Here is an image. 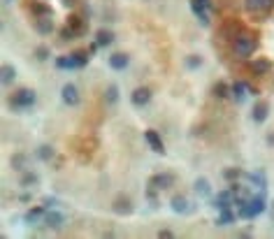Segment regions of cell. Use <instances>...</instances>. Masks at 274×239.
Returning a JSON list of instances; mask_svg holds the SVG:
<instances>
[{"label": "cell", "mask_w": 274, "mask_h": 239, "mask_svg": "<svg viewBox=\"0 0 274 239\" xmlns=\"http://www.w3.org/2000/svg\"><path fill=\"white\" fill-rule=\"evenodd\" d=\"M267 209V200H265V191H260L258 195H251L244 204L237 207V218H244V221H251Z\"/></svg>", "instance_id": "6da1fadb"}, {"label": "cell", "mask_w": 274, "mask_h": 239, "mask_svg": "<svg viewBox=\"0 0 274 239\" xmlns=\"http://www.w3.org/2000/svg\"><path fill=\"white\" fill-rule=\"evenodd\" d=\"M37 100V93L33 89H19L12 93V97H9V107L14 109V112H19V109H28V107H33Z\"/></svg>", "instance_id": "7a4b0ae2"}, {"label": "cell", "mask_w": 274, "mask_h": 239, "mask_svg": "<svg viewBox=\"0 0 274 239\" xmlns=\"http://www.w3.org/2000/svg\"><path fill=\"white\" fill-rule=\"evenodd\" d=\"M230 45H232V51L237 53V56L249 58V56L258 49V40H256V37H251V35H247V33H242V35L235 37Z\"/></svg>", "instance_id": "3957f363"}, {"label": "cell", "mask_w": 274, "mask_h": 239, "mask_svg": "<svg viewBox=\"0 0 274 239\" xmlns=\"http://www.w3.org/2000/svg\"><path fill=\"white\" fill-rule=\"evenodd\" d=\"M112 212L119 214V216H130V214L135 212L133 200H130L128 195H116L114 202H112Z\"/></svg>", "instance_id": "277c9868"}, {"label": "cell", "mask_w": 274, "mask_h": 239, "mask_svg": "<svg viewBox=\"0 0 274 239\" xmlns=\"http://www.w3.org/2000/svg\"><path fill=\"white\" fill-rule=\"evenodd\" d=\"M174 174L172 172H158V174H153V177L149 179V186L158 188V191H168V188L174 186Z\"/></svg>", "instance_id": "5b68a950"}, {"label": "cell", "mask_w": 274, "mask_h": 239, "mask_svg": "<svg viewBox=\"0 0 274 239\" xmlns=\"http://www.w3.org/2000/svg\"><path fill=\"white\" fill-rule=\"evenodd\" d=\"M144 140H147V144L151 146L153 153H160V156L165 153V144H163V137H160L158 130H151V128L149 130H144Z\"/></svg>", "instance_id": "8992f818"}, {"label": "cell", "mask_w": 274, "mask_h": 239, "mask_svg": "<svg viewBox=\"0 0 274 239\" xmlns=\"http://www.w3.org/2000/svg\"><path fill=\"white\" fill-rule=\"evenodd\" d=\"M267 116H270V102L267 100H258L253 109H251V119L256 121V123H265Z\"/></svg>", "instance_id": "52a82bcc"}, {"label": "cell", "mask_w": 274, "mask_h": 239, "mask_svg": "<svg viewBox=\"0 0 274 239\" xmlns=\"http://www.w3.org/2000/svg\"><path fill=\"white\" fill-rule=\"evenodd\" d=\"M130 102H133L135 107H147L151 102V89L137 86V89L133 91V96H130Z\"/></svg>", "instance_id": "ba28073f"}, {"label": "cell", "mask_w": 274, "mask_h": 239, "mask_svg": "<svg viewBox=\"0 0 274 239\" xmlns=\"http://www.w3.org/2000/svg\"><path fill=\"white\" fill-rule=\"evenodd\" d=\"M45 223H47V228H51V230H61L63 225H65V216L61 212H56V209H47Z\"/></svg>", "instance_id": "9c48e42d"}, {"label": "cell", "mask_w": 274, "mask_h": 239, "mask_svg": "<svg viewBox=\"0 0 274 239\" xmlns=\"http://www.w3.org/2000/svg\"><path fill=\"white\" fill-rule=\"evenodd\" d=\"M188 2H191V9H193L195 19L200 21V26H204V28L209 26V24H212V17H209V9H207V7H202V5H200L198 0H188Z\"/></svg>", "instance_id": "30bf717a"}, {"label": "cell", "mask_w": 274, "mask_h": 239, "mask_svg": "<svg viewBox=\"0 0 274 239\" xmlns=\"http://www.w3.org/2000/svg\"><path fill=\"white\" fill-rule=\"evenodd\" d=\"M61 97H63V102L70 105V107L79 105V91H77L75 84H65V86L61 89Z\"/></svg>", "instance_id": "8fae6325"}, {"label": "cell", "mask_w": 274, "mask_h": 239, "mask_svg": "<svg viewBox=\"0 0 274 239\" xmlns=\"http://www.w3.org/2000/svg\"><path fill=\"white\" fill-rule=\"evenodd\" d=\"M170 207H172V212H174V214H191V212H193V204L188 202L184 195H172Z\"/></svg>", "instance_id": "7c38bea8"}, {"label": "cell", "mask_w": 274, "mask_h": 239, "mask_svg": "<svg viewBox=\"0 0 274 239\" xmlns=\"http://www.w3.org/2000/svg\"><path fill=\"white\" fill-rule=\"evenodd\" d=\"M242 33H244V26H242V24H237V21H228V24L221 28V35L225 37L228 42H232V40H235V37H239Z\"/></svg>", "instance_id": "4fadbf2b"}, {"label": "cell", "mask_w": 274, "mask_h": 239, "mask_svg": "<svg viewBox=\"0 0 274 239\" xmlns=\"http://www.w3.org/2000/svg\"><path fill=\"white\" fill-rule=\"evenodd\" d=\"M68 26H70L77 35H84L86 28H89V21L81 17V14H70V17H68Z\"/></svg>", "instance_id": "5bb4252c"}, {"label": "cell", "mask_w": 274, "mask_h": 239, "mask_svg": "<svg viewBox=\"0 0 274 239\" xmlns=\"http://www.w3.org/2000/svg\"><path fill=\"white\" fill-rule=\"evenodd\" d=\"M249 70L253 74H267V72H272V61L270 58H256V61L249 63Z\"/></svg>", "instance_id": "9a60e30c"}, {"label": "cell", "mask_w": 274, "mask_h": 239, "mask_svg": "<svg viewBox=\"0 0 274 239\" xmlns=\"http://www.w3.org/2000/svg\"><path fill=\"white\" fill-rule=\"evenodd\" d=\"M247 93H249V84L247 81H235L232 86H230V97H235L237 102H244L247 100Z\"/></svg>", "instance_id": "2e32d148"}, {"label": "cell", "mask_w": 274, "mask_h": 239, "mask_svg": "<svg viewBox=\"0 0 274 239\" xmlns=\"http://www.w3.org/2000/svg\"><path fill=\"white\" fill-rule=\"evenodd\" d=\"M232 191L230 188H223V191H219V195L214 197V207L216 209H223V207H232Z\"/></svg>", "instance_id": "e0dca14e"}, {"label": "cell", "mask_w": 274, "mask_h": 239, "mask_svg": "<svg viewBox=\"0 0 274 239\" xmlns=\"http://www.w3.org/2000/svg\"><path fill=\"white\" fill-rule=\"evenodd\" d=\"M35 30L40 35H51L53 33V17H42V19H35Z\"/></svg>", "instance_id": "ac0fdd59"}, {"label": "cell", "mask_w": 274, "mask_h": 239, "mask_svg": "<svg viewBox=\"0 0 274 239\" xmlns=\"http://www.w3.org/2000/svg\"><path fill=\"white\" fill-rule=\"evenodd\" d=\"M128 63H130V58H128V53H124V51H114L109 56V65H112L114 70H125Z\"/></svg>", "instance_id": "d6986e66"}, {"label": "cell", "mask_w": 274, "mask_h": 239, "mask_svg": "<svg viewBox=\"0 0 274 239\" xmlns=\"http://www.w3.org/2000/svg\"><path fill=\"white\" fill-rule=\"evenodd\" d=\"M45 214H47L45 204H42V207H33V209H28V212L24 214V221H26L28 225H35L40 218H45Z\"/></svg>", "instance_id": "ffe728a7"}, {"label": "cell", "mask_w": 274, "mask_h": 239, "mask_svg": "<svg viewBox=\"0 0 274 239\" xmlns=\"http://www.w3.org/2000/svg\"><path fill=\"white\" fill-rule=\"evenodd\" d=\"M244 177H247V181L251 184V186L260 188V191H265L267 188V179H265V174H263L260 169H256V172H247Z\"/></svg>", "instance_id": "44dd1931"}, {"label": "cell", "mask_w": 274, "mask_h": 239, "mask_svg": "<svg viewBox=\"0 0 274 239\" xmlns=\"http://www.w3.org/2000/svg\"><path fill=\"white\" fill-rule=\"evenodd\" d=\"M235 218H237V214L232 212V207H223V209H219V218H216V225H230V223H235Z\"/></svg>", "instance_id": "7402d4cb"}, {"label": "cell", "mask_w": 274, "mask_h": 239, "mask_svg": "<svg viewBox=\"0 0 274 239\" xmlns=\"http://www.w3.org/2000/svg\"><path fill=\"white\" fill-rule=\"evenodd\" d=\"M116 40V35H114V30H109V28H100L96 33V42L100 47H109L112 42Z\"/></svg>", "instance_id": "603a6c76"}, {"label": "cell", "mask_w": 274, "mask_h": 239, "mask_svg": "<svg viewBox=\"0 0 274 239\" xmlns=\"http://www.w3.org/2000/svg\"><path fill=\"white\" fill-rule=\"evenodd\" d=\"M30 14H33V17L35 19H42V17H53V9L49 7V5H45V2H33V5H30Z\"/></svg>", "instance_id": "cb8c5ba5"}, {"label": "cell", "mask_w": 274, "mask_h": 239, "mask_svg": "<svg viewBox=\"0 0 274 239\" xmlns=\"http://www.w3.org/2000/svg\"><path fill=\"white\" fill-rule=\"evenodd\" d=\"M37 184H40V177H37L35 172H30V169L21 172V179H19V186L21 188H30V186H37Z\"/></svg>", "instance_id": "d4e9b609"}, {"label": "cell", "mask_w": 274, "mask_h": 239, "mask_svg": "<svg viewBox=\"0 0 274 239\" xmlns=\"http://www.w3.org/2000/svg\"><path fill=\"white\" fill-rule=\"evenodd\" d=\"M195 193L200 195V197H209V195H212V184H209V179H204V177L195 179Z\"/></svg>", "instance_id": "484cf974"}, {"label": "cell", "mask_w": 274, "mask_h": 239, "mask_svg": "<svg viewBox=\"0 0 274 239\" xmlns=\"http://www.w3.org/2000/svg\"><path fill=\"white\" fill-rule=\"evenodd\" d=\"M35 156L40 160H45V163H49V160H53V156H56V149H53L51 144H40L35 151Z\"/></svg>", "instance_id": "4316f807"}, {"label": "cell", "mask_w": 274, "mask_h": 239, "mask_svg": "<svg viewBox=\"0 0 274 239\" xmlns=\"http://www.w3.org/2000/svg\"><path fill=\"white\" fill-rule=\"evenodd\" d=\"M70 56L77 61V65H79V68H84V65H89V61H91V56H93V53H91L89 49H75Z\"/></svg>", "instance_id": "83f0119b"}, {"label": "cell", "mask_w": 274, "mask_h": 239, "mask_svg": "<svg viewBox=\"0 0 274 239\" xmlns=\"http://www.w3.org/2000/svg\"><path fill=\"white\" fill-rule=\"evenodd\" d=\"M56 68H58V70H77L79 65H77V61H75L72 56H58V58H56Z\"/></svg>", "instance_id": "f1b7e54d"}, {"label": "cell", "mask_w": 274, "mask_h": 239, "mask_svg": "<svg viewBox=\"0 0 274 239\" xmlns=\"http://www.w3.org/2000/svg\"><path fill=\"white\" fill-rule=\"evenodd\" d=\"M12 167L17 169V172H26L28 169V156L26 153H14V156H12Z\"/></svg>", "instance_id": "f546056e"}, {"label": "cell", "mask_w": 274, "mask_h": 239, "mask_svg": "<svg viewBox=\"0 0 274 239\" xmlns=\"http://www.w3.org/2000/svg\"><path fill=\"white\" fill-rule=\"evenodd\" d=\"M214 97H219V100H225V97H230V86L225 84V81H216L212 89Z\"/></svg>", "instance_id": "4dcf8cb0"}, {"label": "cell", "mask_w": 274, "mask_h": 239, "mask_svg": "<svg viewBox=\"0 0 274 239\" xmlns=\"http://www.w3.org/2000/svg\"><path fill=\"white\" fill-rule=\"evenodd\" d=\"M0 79H2V84H12V81L17 79V70H14V65H2V70H0Z\"/></svg>", "instance_id": "1f68e13d"}, {"label": "cell", "mask_w": 274, "mask_h": 239, "mask_svg": "<svg viewBox=\"0 0 274 239\" xmlns=\"http://www.w3.org/2000/svg\"><path fill=\"white\" fill-rule=\"evenodd\" d=\"M116 100H119V86L116 84H109L105 89V102L107 105H114Z\"/></svg>", "instance_id": "d6a6232c"}, {"label": "cell", "mask_w": 274, "mask_h": 239, "mask_svg": "<svg viewBox=\"0 0 274 239\" xmlns=\"http://www.w3.org/2000/svg\"><path fill=\"white\" fill-rule=\"evenodd\" d=\"M249 14H263V0H244Z\"/></svg>", "instance_id": "836d02e7"}, {"label": "cell", "mask_w": 274, "mask_h": 239, "mask_svg": "<svg viewBox=\"0 0 274 239\" xmlns=\"http://www.w3.org/2000/svg\"><path fill=\"white\" fill-rule=\"evenodd\" d=\"M49 56H51V51H49V47H45V45H40L35 49V58L40 63H45V61H49Z\"/></svg>", "instance_id": "e575fe53"}, {"label": "cell", "mask_w": 274, "mask_h": 239, "mask_svg": "<svg viewBox=\"0 0 274 239\" xmlns=\"http://www.w3.org/2000/svg\"><path fill=\"white\" fill-rule=\"evenodd\" d=\"M156 193H158V188H153V186L147 188V200H149L151 209H158V197H156Z\"/></svg>", "instance_id": "d590c367"}, {"label": "cell", "mask_w": 274, "mask_h": 239, "mask_svg": "<svg viewBox=\"0 0 274 239\" xmlns=\"http://www.w3.org/2000/svg\"><path fill=\"white\" fill-rule=\"evenodd\" d=\"M239 177H242V169H237V167L223 169V179H228V181H237Z\"/></svg>", "instance_id": "8d00e7d4"}, {"label": "cell", "mask_w": 274, "mask_h": 239, "mask_svg": "<svg viewBox=\"0 0 274 239\" xmlns=\"http://www.w3.org/2000/svg\"><path fill=\"white\" fill-rule=\"evenodd\" d=\"M200 65H202V58H200V56H188V58H186V68H191V70H195V68H200Z\"/></svg>", "instance_id": "74e56055"}, {"label": "cell", "mask_w": 274, "mask_h": 239, "mask_svg": "<svg viewBox=\"0 0 274 239\" xmlns=\"http://www.w3.org/2000/svg\"><path fill=\"white\" fill-rule=\"evenodd\" d=\"M75 37H77V33H75V30L65 24V28L61 30V40H63V42H68V40H75Z\"/></svg>", "instance_id": "f35d334b"}, {"label": "cell", "mask_w": 274, "mask_h": 239, "mask_svg": "<svg viewBox=\"0 0 274 239\" xmlns=\"http://www.w3.org/2000/svg\"><path fill=\"white\" fill-rule=\"evenodd\" d=\"M274 12V0H263V14H272Z\"/></svg>", "instance_id": "ab89813d"}, {"label": "cell", "mask_w": 274, "mask_h": 239, "mask_svg": "<svg viewBox=\"0 0 274 239\" xmlns=\"http://www.w3.org/2000/svg\"><path fill=\"white\" fill-rule=\"evenodd\" d=\"M42 204H45L47 209H51V207H56V204H58V200H56V197H51V195H47L45 200H42Z\"/></svg>", "instance_id": "60d3db41"}, {"label": "cell", "mask_w": 274, "mask_h": 239, "mask_svg": "<svg viewBox=\"0 0 274 239\" xmlns=\"http://www.w3.org/2000/svg\"><path fill=\"white\" fill-rule=\"evenodd\" d=\"M174 237V232L170 230V228H163V230H158V239H172Z\"/></svg>", "instance_id": "b9f144b4"}, {"label": "cell", "mask_w": 274, "mask_h": 239, "mask_svg": "<svg viewBox=\"0 0 274 239\" xmlns=\"http://www.w3.org/2000/svg\"><path fill=\"white\" fill-rule=\"evenodd\" d=\"M198 2H200L202 7H207V9H214V2H212V0H198Z\"/></svg>", "instance_id": "7bdbcfd3"}, {"label": "cell", "mask_w": 274, "mask_h": 239, "mask_svg": "<svg viewBox=\"0 0 274 239\" xmlns=\"http://www.w3.org/2000/svg\"><path fill=\"white\" fill-rule=\"evenodd\" d=\"M61 2L65 5V7H75V5H77L79 0H61Z\"/></svg>", "instance_id": "ee69618b"}, {"label": "cell", "mask_w": 274, "mask_h": 239, "mask_svg": "<svg viewBox=\"0 0 274 239\" xmlns=\"http://www.w3.org/2000/svg\"><path fill=\"white\" fill-rule=\"evenodd\" d=\"M19 200H21V202H30V200H33V195H30V193H24L21 197H19Z\"/></svg>", "instance_id": "f6af8a7d"}, {"label": "cell", "mask_w": 274, "mask_h": 239, "mask_svg": "<svg viewBox=\"0 0 274 239\" xmlns=\"http://www.w3.org/2000/svg\"><path fill=\"white\" fill-rule=\"evenodd\" d=\"M267 144H270V146H274V133H267Z\"/></svg>", "instance_id": "bcb514c9"}, {"label": "cell", "mask_w": 274, "mask_h": 239, "mask_svg": "<svg viewBox=\"0 0 274 239\" xmlns=\"http://www.w3.org/2000/svg\"><path fill=\"white\" fill-rule=\"evenodd\" d=\"M5 2H9V0H5Z\"/></svg>", "instance_id": "7dc6e473"}]
</instances>
